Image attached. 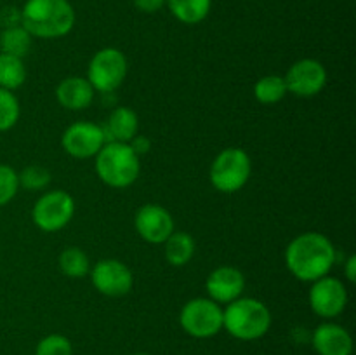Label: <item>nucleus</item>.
Returning <instances> with one entry per match:
<instances>
[{
    "label": "nucleus",
    "mask_w": 356,
    "mask_h": 355,
    "mask_svg": "<svg viewBox=\"0 0 356 355\" xmlns=\"http://www.w3.org/2000/svg\"><path fill=\"white\" fill-rule=\"evenodd\" d=\"M222 327L236 340H259L271 327L270 308L256 298H238L222 310Z\"/></svg>",
    "instance_id": "7ed1b4c3"
},
{
    "label": "nucleus",
    "mask_w": 356,
    "mask_h": 355,
    "mask_svg": "<svg viewBox=\"0 0 356 355\" xmlns=\"http://www.w3.org/2000/svg\"><path fill=\"white\" fill-rule=\"evenodd\" d=\"M309 306L322 319H334L341 315L348 305V291L343 281L336 277L318 278L309 289Z\"/></svg>",
    "instance_id": "1a4fd4ad"
},
{
    "label": "nucleus",
    "mask_w": 356,
    "mask_h": 355,
    "mask_svg": "<svg viewBox=\"0 0 356 355\" xmlns=\"http://www.w3.org/2000/svg\"><path fill=\"white\" fill-rule=\"evenodd\" d=\"M72 343L63 334H49L38 341L35 355H72Z\"/></svg>",
    "instance_id": "a878e982"
},
{
    "label": "nucleus",
    "mask_w": 356,
    "mask_h": 355,
    "mask_svg": "<svg viewBox=\"0 0 356 355\" xmlns=\"http://www.w3.org/2000/svg\"><path fill=\"white\" fill-rule=\"evenodd\" d=\"M344 274H346V278L350 282L356 281V256L355 254L348 256V260L344 261Z\"/></svg>",
    "instance_id": "7c9ffc66"
},
{
    "label": "nucleus",
    "mask_w": 356,
    "mask_h": 355,
    "mask_svg": "<svg viewBox=\"0 0 356 355\" xmlns=\"http://www.w3.org/2000/svg\"><path fill=\"white\" fill-rule=\"evenodd\" d=\"M136 9L141 10V13L153 14L159 13L163 6H165V0H134Z\"/></svg>",
    "instance_id": "c85d7f7f"
},
{
    "label": "nucleus",
    "mask_w": 356,
    "mask_h": 355,
    "mask_svg": "<svg viewBox=\"0 0 356 355\" xmlns=\"http://www.w3.org/2000/svg\"><path fill=\"white\" fill-rule=\"evenodd\" d=\"M129 146H131L132 150H134L136 155H145V153L149 152V148H152V143H149V139L146 138V136H138L136 134L134 138L129 141Z\"/></svg>",
    "instance_id": "c756f323"
},
{
    "label": "nucleus",
    "mask_w": 356,
    "mask_h": 355,
    "mask_svg": "<svg viewBox=\"0 0 356 355\" xmlns=\"http://www.w3.org/2000/svg\"><path fill=\"white\" fill-rule=\"evenodd\" d=\"M101 127L104 131L106 143H129L138 134V115L134 113V110L127 106H117L115 110H111L110 117H108V120Z\"/></svg>",
    "instance_id": "f3484780"
},
{
    "label": "nucleus",
    "mask_w": 356,
    "mask_h": 355,
    "mask_svg": "<svg viewBox=\"0 0 356 355\" xmlns=\"http://www.w3.org/2000/svg\"><path fill=\"white\" fill-rule=\"evenodd\" d=\"M31 38L33 37L21 24L19 26L3 28V31L0 33V51L3 54H10L23 59L30 52Z\"/></svg>",
    "instance_id": "aec40b11"
},
{
    "label": "nucleus",
    "mask_w": 356,
    "mask_h": 355,
    "mask_svg": "<svg viewBox=\"0 0 356 355\" xmlns=\"http://www.w3.org/2000/svg\"><path fill=\"white\" fill-rule=\"evenodd\" d=\"M170 14L184 24H198L209 16L212 0H165Z\"/></svg>",
    "instance_id": "a211bd4d"
},
{
    "label": "nucleus",
    "mask_w": 356,
    "mask_h": 355,
    "mask_svg": "<svg viewBox=\"0 0 356 355\" xmlns=\"http://www.w3.org/2000/svg\"><path fill=\"white\" fill-rule=\"evenodd\" d=\"M141 164L129 143H104L96 155V173L111 188H127L138 180Z\"/></svg>",
    "instance_id": "20e7f679"
},
{
    "label": "nucleus",
    "mask_w": 356,
    "mask_h": 355,
    "mask_svg": "<svg viewBox=\"0 0 356 355\" xmlns=\"http://www.w3.org/2000/svg\"><path fill=\"white\" fill-rule=\"evenodd\" d=\"M75 9L70 0H26L21 26L37 38H61L73 30Z\"/></svg>",
    "instance_id": "f03ea898"
},
{
    "label": "nucleus",
    "mask_w": 356,
    "mask_h": 355,
    "mask_svg": "<svg viewBox=\"0 0 356 355\" xmlns=\"http://www.w3.org/2000/svg\"><path fill=\"white\" fill-rule=\"evenodd\" d=\"M59 270L70 278H82L90 271L89 256L79 247H68L59 254Z\"/></svg>",
    "instance_id": "4be33fe9"
},
{
    "label": "nucleus",
    "mask_w": 356,
    "mask_h": 355,
    "mask_svg": "<svg viewBox=\"0 0 356 355\" xmlns=\"http://www.w3.org/2000/svg\"><path fill=\"white\" fill-rule=\"evenodd\" d=\"M132 355H148V354H132Z\"/></svg>",
    "instance_id": "2f4dec72"
},
{
    "label": "nucleus",
    "mask_w": 356,
    "mask_h": 355,
    "mask_svg": "<svg viewBox=\"0 0 356 355\" xmlns=\"http://www.w3.org/2000/svg\"><path fill=\"white\" fill-rule=\"evenodd\" d=\"M26 80L23 59L0 52V87L7 90L19 89Z\"/></svg>",
    "instance_id": "412c9836"
},
{
    "label": "nucleus",
    "mask_w": 356,
    "mask_h": 355,
    "mask_svg": "<svg viewBox=\"0 0 356 355\" xmlns=\"http://www.w3.org/2000/svg\"><path fill=\"white\" fill-rule=\"evenodd\" d=\"M0 24L3 28L19 26L21 24V10L14 9V7H6L0 10Z\"/></svg>",
    "instance_id": "cd10ccee"
},
{
    "label": "nucleus",
    "mask_w": 356,
    "mask_h": 355,
    "mask_svg": "<svg viewBox=\"0 0 356 355\" xmlns=\"http://www.w3.org/2000/svg\"><path fill=\"white\" fill-rule=\"evenodd\" d=\"M209 298L216 303H232L242 296L245 289V277L235 267H219L211 271L205 282Z\"/></svg>",
    "instance_id": "4468645a"
},
{
    "label": "nucleus",
    "mask_w": 356,
    "mask_h": 355,
    "mask_svg": "<svg viewBox=\"0 0 356 355\" xmlns=\"http://www.w3.org/2000/svg\"><path fill=\"white\" fill-rule=\"evenodd\" d=\"M19 101L14 96L13 90L0 87V132L9 131L19 120Z\"/></svg>",
    "instance_id": "b1692460"
},
{
    "label": "nucleus",
    "mask_w": 356,
    "mask_h": 355,
    "mask_svg": "<svg viewBox=\"0 0 356 355\" xmlns=\"http://www.w3.org/2000/svg\"><path fill=\"white\" fill-rule=\"evenodd\" d=\"M313 348L318 355H351L353 340L343 326L334 322H323L312 336Z\"/></svg>",
    "instance_id": "2eb2a0df"
},
{
    "label": "nucleus",
    "mask_w": 356,
    "mask_h": 355,
    "mask_svg": "<svg viewBox=\"0 0 356 355\" xmlns=\"http://www.w3.org/2000/svg\"><path fill=\"white\" fill-rule=\"evenodd\" d=\"M165 258L172 267H184L195 254V240L190 233L174 230L165 240Z\"/></svg>",
    "instance_id": "6ab92c4d"
},
{
    "label": "nucleus",
    "mask_w": 356,
    "mask_h": 355,
    "mask_svg": "<svg viewBox=\"0 0 356 355\" xmlns=\"http://www.w3.org/2000/svg\"><path fill=\"white\" fill-rule=\"evenodd\" d=\"M287 93L298 97H313L322 93L327 84V70L316 59H299L284 77Z\"/></svg>",
    "instance_id": "9d476101"
},
{
    "label": "nucleus",
    "mask_w": 356,
    "mask_h": 355,
    "mask_svg": "<svg viewBox=\"0 0 356 355\" xmlns=\"http://www.w3.org/2000/svg\"><path fill=\"white\" fill-rule=\"evenodd\" d=\"M287 94L284 77L280 75H266L254 84V96L263 104H275L282 101Z\"/></svg>",
    "instance_id": "5701e85b"
},
{
    "label": "nucleus",
    "mask_w": 356,
    "mask_h": 355,
    "mask_svg": "<svg viewBox=\"0 0 356 355\" xmlns=\"http://www.w3.org/2000/svg\"><path fill=\"white\" fill-rule=\"evenodd\" d=\"M92 86L83 77H68L56 87V100L63 108L72 111L86 110L94 100Z\"/></svg>",
    "instance_id": "dca6fc26"
},
{
    "label": "nucleus",
    "mask_w": 356,
    "mask_h": 355,
    "mask_svg": "<svg viewBox=\"0 0 356 355\" xmlns=\"http://www.w3.org/2000/svg\"><path fill=\"white\" fill-rule=\"evenodd\" d=\"M51 173L45 169L44 166H28L17 174V180H19V187L26 188V190H44L49 183H51Z\"/></svg>",
    "instance_id": "393cba45"
},
{
    "label": "nucleus",
    "mask_w": 356,
    "mask_h": 355,
    "mask_svg": "<svg viewBox=\"0 0 356 355\" xmlns=\"http://www.w3.org/2000/svg\"><path fill=\"white\" fill-rule=\"evenodd\" d=\"M106 138H104V131L101 125L92 124V122L80 120L70 125L65 132H63L61 145L68 155L75 157V159H90L99 153L103 148Z\"/></svg>",
    "instance_id": "9b49d317"
},
{
    "label": "nucleus",
    "mask_w": 356,
    "mask_h": 355,
    "mask_svg": "<svg viewBox=\"0 0 356 355\" xmlns=\"http://www.w3.org/2000/svg\"><path fill=\"white\" fill-rule=\"evenodd\" d=\"M19 190L17 173L10 166L0 164V207L7 205Z\"/></svg>",
    "instance_id": "bb28decb"
},
{
    "label": "nucleus",
    "mask_w": 356,
    "mask_h": 355,
    "mask_svg": "<svg viewBox=\"0 0 356 355\" xmlns=\"http://www.w3.org/2000/svg\"><path fill=\"white\" fill-rule=\"evenodd\" d=\"M75 200L65 190H52L42 195L31 209V219L42 232H58L72 221Z\"/></svg>",
    "instance_id": "0eeeda50"
},
{
    "label": "nucleus",
    "mask_w": 356,
    "mask_h": 355,
    "mask_svg": "<svg viewBox=\"0 0 356 355\" xmlns=\"http://www.w3.org/2000/svg\"><path fill=\"white\" fill-rule=\"evenodd\" d=\"M139 237L149 244H163L174 232V218L159 204H145L138 209L134 218Z\"/></svg>",
    "instance_id": "ddd939ff"
},
{
    "label": "nucleus",
    "mask_w": 356,
    "mask_h": 355,
    "mask_svg": "<svg viewBox=\"0 0 356 355\" xmlns=\"http://www.w3.org/2000/svg\"><path fill=\"white\" fill-rule=\"evenodd\" d=\"M184 333L193 338H212L222 329V308L211 298L190 299L179 315Z\"/></svg>",
    "instance_id": "6e6552de"
},
{
    "label": "nucleus",
    "mask_w": 356,
    "mask_h": 355,
    "mask_svg": "<svg viewBox=\"0 0 356 355\" xmlns=\"http://www.w3.org/2000/svg\"><path fill=\"white\" fill-rule=\"evenodd\" d=\"M127 75V58L120 49L104 47L92 56L87 68V80L94 90L111 94Z\"/></svg>",
    "instance_id": "423d86ee"
},
{
    "label": "nucleus",
    "mask_w": 356,
    "mask_h": 355,
    "mask_svg": "<svg viewBox=\"0 0 356 355\" xmlns=\"http://www.w3.org/2000/svg\"><path fill=\"white\" fill-rule=\"evenodd\" d=\"M250 157L242 148H226L211 166V183L221 194L242 190L250 178Z\"/></svg>",
    "instance_id": "39448f33"
},
{
    "label": "nucleus",
    "mask_w": 356,
    "mask_h": 355,
    "mask_svg": "<svg viewBox=\"0 0 356 355\" xmlns=\"http://www.w3.org/2000/svg\"><path fill=\"white\" fill-rule=\"evenodd\" d=\"M92 285L104 296L118 298L127 294L134 285V275L131 268L118 260L97 261L90 271Z\"/></svg>",
    "instance_id": "f8f14e48"
},
{
    "label": "nucleus",
    "mask_w": 356,
    "mask_h": 355,
    "mask_svg": "<svg viewBox=\"0 0 356 355\" xmlns=\"http://www.w3.org/2000/svg\"><path fill=\"white\" fill-rule=\"evenodd\" d=\"M337 251L329 237L306 232L296 237L285 249V265L298 281L315 282L329 275L336 263Z\"/></svg>",
    "instance_id": "f257e3e1"
}]
</instances>
